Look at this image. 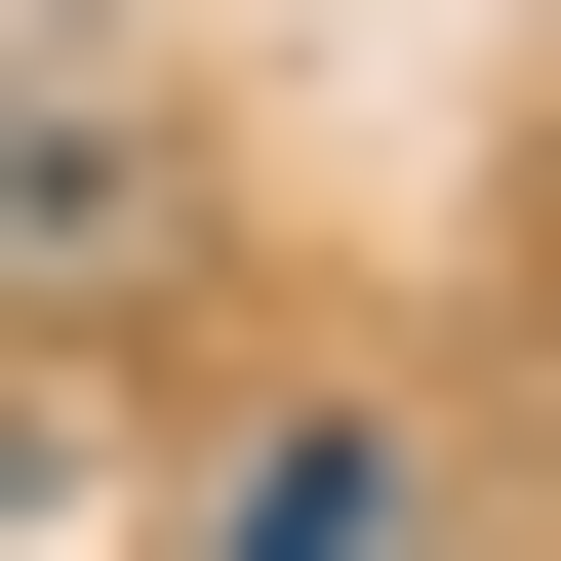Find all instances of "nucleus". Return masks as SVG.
<instances>
[{
    "instance_id": "nucleus-1",
    "label": "nucleus",
    "mask_w": 561,
    "mask_h": 561,
    "mask_svg": "<svg viewBox=\"0 0 561 561\" xmlns=\"http://www.w3.org/2000/svg\"><path fill=\"white\" fill-rule=\"evenodd\" d=\"M161 280H201V81L81 41V0H0V362H81Z\"/></svg>"
},
{
    "instance_id": "nucleus-2",
    "label": "nucleus",
    "mask_w": 561,
    "mask_h": 561,
    "mask_svg": "<svg viewBox=\"0 0 561 561\" xmlns=\"http://www.w3.org/2000/svg\"><path fill=\"white\" fill-rule=\"evenodd\" d=\"M201 561H401V442H280V481H241Z\"/></svg>"
},
{
    "instance_id": "nucleus-3",
    "label": "nucleus",
    "mask_w": 561,
    "mask_h": 561,
    "mask_svg": "<svg viewBox=\"0 0 561 561\" xmlns=\"http://www.w3.org/2000/svg\"><path fill=\"white\" fill-rule=\"evenodd\" d=\"M41 522H81V442H41V401H0V561H41Z\"/></svg>"
}]
</instances>
